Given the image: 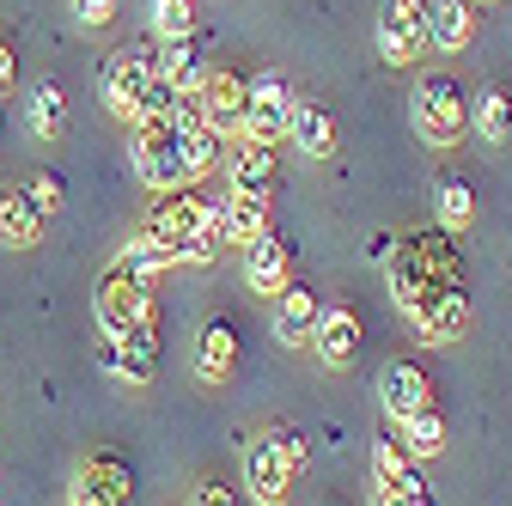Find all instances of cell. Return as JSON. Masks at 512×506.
I'll return each instance as SVG.
<instances>
[{
	"label": "cell",
	"mask_w": 512,
	"mask_h": 506,
	"mask_svg": "<svg viewBox=\"0 0 512 506\" xmlns=\"http://www.w3.org/2000/svg\"><path fill=\"white\" fill-rule=\"evenodd\" d=\"M317 318H324V293H317V287L287 281V287L275 293V342H287V348H311Z\"/></svg>",
	"instance_id": "16"
},
{
	"label": "cell",
	"mask_w": 512,
	"mask_h": 506,
	"mask_svg": "<svg viewBox=\"0 0 512 506\" xmlns=\"http://www.w3.org/2000/svg\"><path fill=\"white\" fill-rule=\"evenodd\" d=\"M43 226H49V214L37 208V196H31L25 183L0 189V244H7V250H31L43 238Z\"/></svg>",
	"instance_id": "21"
},
{
	"label": "cell",
	"mask_w": 512,
	"mask_h": 506,
	"mask_svg": "<svg viewBox=\"0 0 512 506\" xmlns=\"http://www.w3.org/2000/svg\"><path fill=\"white\" fill-rule=\"evenodd\" d=\"M226 189H238V196H263V202H275V189H281L275 147H263V141H238V147L226 153Z\"/></svg>",
	"instance_id": "15"
},
{
	"label": "cell",
	"mask_w": 512,
	"mask_h": 506,
	"mask_svg": "<svg viewBox=\"0 0 512 506\" xmlns=\"http://www.w3.org/2000/svg\"><path fill=\"white\" fill-rule=\"evenodd\" d=\"M470 129L488 141V147H506L512 141V92L506 86H482L470 98Z\"/></svg>",
	"instance_id": "26"
},
{
	"label": "cell",
	"mask_w": 512,
	"mask_h": 506,
	"mask_svg": "<svg viewBox=\"0 0 512 506\" xmlns=\"http://www.w3.org/2000/svg\"><path fill=\"white\" fill-rule=\"evenodd\" d=\"M378 403L391 421H409L415 409L433 403V378L421 372V360H384L378 366Z\"/></svg>",
	"instance_id": "14"
},
{
	"label": "cell",
	"mask_w": 512,
	"mask_h": 506,
	"mask_svg": "<svg viewBox=\"0 0 512 506\" xmlns=\"http://www.w3.org/2000/svg\"><path fill=\"white\" fill-rule=\"evenodd\" d=\"M141 232L159 238V250H165L171 263H196V269L220 263V250H226L214 196H196L189 183H183V189H159V202H153V214L141 220Z\"/></svg>",
	"instance_id": "1"
},
{
	"label": "cell",
	"mask_w": 512,
	"mask_h": 506,
	"mask_svg": "<svg viewBox=\"0 0 512 506\" xmlns=\"http://www.w3.org/2000/svg\"><path fill=\"white\" fill-rule=\"evenodd\" d=\"M196 506H232L238 494H232V482H220V476H208V482H196V494H189Z\"/></svg>",
	"instance_id": "32"
},
{
	"label": "cell",
	"mask_w": 512,
	"mask_h": 506,
	"mask_svg": "<svg viewBox=\"0 0 512 506\" xmlns=\"http://www.w3.org/2000/svg\"><path fill=\"white\" fill-rule=\"evenodd\" d=\"M476 7H494V0H476Z\"/></svg>",
	"instance_id": "35"
},
{
	"label": "cell",
	"mask_w": 512,
	"mask_h": 506,
	"mask_svg": "<svg viewBox=\"0 0 512 506\" xmlns=\"http://www.w3.org/2000/svg\"><path fill=\"white\" fill-rule=\"evenodd\" d=\"M397 427L409 433L403 446H409L415 458H439V452H445V415H439L433 403H427V409H415V415H409V421H397Z\"/></svg>",
	"instance_id": "28"
},
{
	"label": "cell",
	"mask_w": 512,
	"mask_h": 506,
	"mask_svg": "<svg viewBox=\"0 0 512 506\" xmlns=\"http://www.w3.org/2000/svg\"><path fill=\"white\" fill-rule=\"evenodd\" d=\"M74 13H80V25H92V31H98V25H110V19H116V0H74Z\"/></svg>",
	"instance_id": "34"
},
{
	"label": "cell",
	"mask_w": 512,
	"mask_h": 506,
	"mask_svg": "<svg viewBox=\"0 0 512 506\" xmlns=\"http://www.w3.org/2000/svg\"><path fill=\"white\" fill-rule=\"evenodd\" d=\"M433 202H439V226H445V232H464V226L476 220V189H470V177H458V171H439Z\"/></svg>",
	"instance_id": "27"
},
{
	"label": "cell",
	"mask_w": 512,
	"mask_h": 506,
	"mask_svg": "<svg viewBox=\"0 0 512 506\" xmlns=\"http://www.w3.org/2000/svg\"><path fill=\"white\" fill-rule=\"evenodd\" d=\"M128 494H135V476H128V464L110 458V452H92L74 470V482H68V500L74 506H122Z\"/></svg>",
	"instance_id": "10"
},
{
	"label": "cell",
	"mask_w": 512,
	"mask_h": 506,
	"mask_svg": "<svg viewBox=\"0 0 512 506\" xmlns=\"http://www.w3.org/2000/svg\"><path fill=\"white\" fill-rule=\"evenodd\" d=\"M244 92H250V74H238V68H208L202 86H196V104H202V116L214 122V129L238 135V122H244Z\"/></svg>",
	"instance_id": "17"
},
{
	"label": "cell",
	"mask_w": 512,
	"mask_h": 506,
	"mask_svg": "<svg viewBox=\"0 0 512 506\" xmlns=\"http://www.w3.org/2000/svg\"><path fill=\"white\" fill-rule=\"evenodd\" d=\"M104 366L122 378V385H153V378H159V318H147L128 336H116L104 348Z\"/></svg>",
	"instance_id": "12"
},
{
	"label": "cell",
	"mask_w": 512,
	"mask_h": 506,
	"mask_svg": "<svg viewBox=\"0 0 512 506\" xmlns=\"http://www.w3.org/2000/svg\"><path fill=\"white\" fill-rule=\"evenodd\" d=\"M482 31L476 0H427V49H470Z\"/></svg>",
	"instance_id": "20"
},
{
	"label": "cell",
	"mask_w": 512,
	"mask_h": 506,
	"mask_svg": "<svg viewBox=\"0 0 512 506\" xmlns=\"http://www.w3.org/2000/svg\"><path fill=\"white\" fill-rule=\"evenodd\" d=\"M25 189L37 196V208H43V214H61V196H68V183H61L55 171H37V177H31Z\"/></svg>",
	"instance_id": "31"
},
{
	"label": "cell",
	"mask_w": 512,
	"mask_h": 506,
	"mask_svg": "<svg viewBox=\"0 0 512 506\" xmlns=\"http://www.w3.org/2000/svg\"><path fill=\"white\" fill-rule=\"evenodd\" d=\"M287 110H293V86L281 74H256L250 92H244V122H238V135L244 141H287Z\"/></svg>",
	"instance_id": "9"
},
{
	"label": "cell",
	"mask_w": 512,
	"mask_h": 506,
	"mask_svg": "<svg viewBox=\"0 0 512 506\" xmlns=\"http://www.w3.org/2000/svg\"><path fill=\"white\" fill-rule=\"evenodd\" d=\"M135 177L153 189H183L189 183V165H183V122L165 110V116H141L135 122Z\"/></svg>",
	"instance_id": "3"
},
{
	"label": "cell",
	"mask_w": 512,
	"mask_h": 506,
	"mask_svg": "<svg viewBox=\"0 0 512 506\" xmlns=\"http://www.w3.org/2000/svg\"><path fill=\"white\" fill-rule=\"evenodd\" d=\"M409 122L427 147H458L470 135V92L458 74H421L409 92Z\"/></svg>",
	"instance_id": "2"
},
{
	"label": "cell",
	"mask_w": 512,
	"mask_h": 506,
	"mask_svg": "<svg viewBox=\"0 0 512 506\" xmlns=\"http://www.w3.org/2000/svg\"><path fill=\"white\" fill-rule=\"evenodd\" d=\"M287 141H293L305 159H330V153H336V110L317 98V92H293V110H287Z\"/></svg>",
	"instance_id": "13"
},
{
	"label": "cell",
	"mask_w": 512,
	"mask_h": 506,
	"mask_svg": "<svg viewBox=\"0 0 512 506\" xmlns=\"http://www.w3.org/2000/svg\"><path fill=\"white\" fill-rule=\"evenodd\" d=\"M153 31L159 37H189L196 31V7H189V0H153Z\"/></svg>",
	"instance_id": "30"
},
{
	"label": "cell",
	"mask_w": 512,
	"mask_h": 506,
	"mask_svg": "<svg viewBox=\"0 0 512 506\" xmlns=\"http://www.w3.org/2000/svg\"><path fill=\"white\" fill-rule=\"evenodd\" d=\"M122 269H135L141 281H159V275L171 269V257L159 250V238H153V232H135V238H128V250H122Z\"/></svg>",
	"instance_id": "29"
},
{
	"label": "cell",
	"mask_w": 512,
	"mask_h": 506,
	"mask_svg": "<svg viewBox=\"0 0 512 506\" xmlns=\"http://www.w3.org/2000/svg\"><path fill=\"white\" fill-rule=\"evenodd\" d=\"M293 470H299V464H293V452H287L281 427H269V433L250 439V452H244V488H250V500L281 506L287 488H293Z\"/></svg>",
	"instance_id": "7"
},
{
	"label": "cell",
	"mask_w": 512,
	"mask_h": 506,
	"mask_svg": "<svg viewBox=\"0 0 512 506\" xmlns=\"http://www.w3.org/2000/svg\"><path fill=\"white\" fill-rule=\"evenodd\" d=\"M244 281H250V293H263V299H275L293 281V244L275 226H263L244 244Z\"/></svg>",
	"instance_id": "11"
},
{
	"label": "cell",
	"mask_w": 512,
	"mask_h": 506,
	"mask_svg": "<svg viewBox=\"0 0 512 506\" xmlns=\"http://www.w3.org/2000/svg\"><path fill=\"white\" fill-rule=\"evenodd\" d=\"M232 372H238V330L226 318H208L196 336V378L202 385H226Z\"/></svg>",
	"instance_id": "22"
},
{
	"label": "cell",
	"mask_w": 512,
	"mask_h": 506,
	"mask_svg": "<svg viewBox=\"0 0 512 506\" xmlns=\"http://www.w3.org/2000/svg\"><path fill=\"white\" fill-rule=\"evenodd\" d=\"M13 86H19V49H13V37H0V98Z\"/></svg>",
	"instance_id": "33"
},
{
	"label": "cell",
	"mask_w": 512,
	"mask_h": 506,
	"mask_svg": "<svg viewBox=\"0 0 512 506\" xmlns=\"http://www.w3.org/2000/svg\"><path fill=\"white\" fill-rule=\"evenodd\" d=\"M214 208H220L226 250H244L256 232L269 226V202H263V196H238V189H226V196H214Z\"/></svg>",
	"instance_id": "23"
},
{
	"label": "cell",
	"mask_w": 512,
	"mask_h": 506,
	"mask_svg": "<svg viewBox=\"0 0 512 506\" xmlns=\"http://www.w3.org/2000/svg\"><path fill=\"white\" fill-rule=\"evenodd\" d=\"M25 122H31L37 141H61V135H68V92H61V80H37L31 86Z\"/></svg>",
	"instance_id": "25"
},
{
	"label": "cell",
	"mask_w": 512,
	"mask_h": 506,
	"mask_svg": "<svg viewBox=\"0 0 512 506\" xmlns=\"http://www.w3.org/2000/svg\"><path fill=\"white\" fill-rule=\"evenodd\" d=\"M378 61L384 68H415L427 55V0H384L378 25H372Z\"/></svg>",
	"instance_id": "5"
},
{
	"label": "cell",
	"mask_w": 512,
	"mask_h": 506,
	"mask_svg": "<svg viewBox=\"0 0 512 506\" xmlns=\"http://www.w3.org/2000/svg\"><path fill=\"white\" fill-rule=\"evenodd\" d=\"M415 330H421V342H433V348L470 336V293H464V281H445V287L433 293V305L415 318Z\"/></svg>",
	"instance_id": "19"
},
{
	"label": "cell",
	"mask_w": 512,
	"mask_h": 506,
	"mask_svg": "<svg viewBox=\"0 0 512 506\" xmlns=\"http://www.w3.org/2000/svg\"><path fill=\"white\" fill-rule=\"evenodd\" d=\"M153 74L171 80L177 92H196L202 86V43L196 37H159V55H153Z\"/></svg>",
	"instance_id": "24"
},
{
	"label": "cell",
	"mask_w": 512,
	"mask_h": 506,
	"mask_svg": "<svg viewBox=\"0 0 512 506\" xmlns=\"http://www.w3.org/2000/svg\"><path fill=\"white\" fill-rule=\"evenodd\" d=\"M372 494L391 500V506H421L433 500L427 476H421V458L409 446H397V439H378L372 446Z\"/></svg>",
	"instance_id": "8"
},
{
	"label": "cell",
	"mask_w": 512,
	"mask_h": 506,
	"mask_svg": "<svg viewBox=\"0 0 512 506\" xmlns=\"http://www.w3.org/2000/svg\"><path fill=\"white\" fill-rule=\"evenodd\" d=\"M311 348L324 354V366H354V354L366 348V324L354 305H324V318L311 330Z\"/></svg>",
	"instance_id": "18"
},
{
	"label": "cell",
	"mask_w": 512,
	"mask_h": 506,
	"mask_svg": "<svg viewBox=\"0 0 512 506\" xmlns=\"http://www.w3.org/2000/svg\"><path fill=\"white\" fill-rule=\"evenodd\" d=\"M147 86H153V49H147V43H122V49H110V61H104V104H110V116L135 122Z\"/></svg>",
	"instance_id": "6"
},
{
	"label": "cell",
	"mask_w": 512,
	"mask_h": 506,
	"mask_svg": "<svg viewBox=\"0 0 512 506\" xmlns=\"http://www.w3.org/2000/svg\"><path fill=\"white\" fill-rule=\"evenodd\" d=\"M92 311H98V330H104V342H116V336H128L135 324H147V318H159L153 311V281H141L135 269H110L104 281H98V299H92Z\"/></svg>",
	"instance_id": "4"
}]
</instances>
